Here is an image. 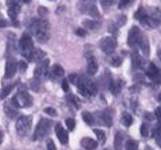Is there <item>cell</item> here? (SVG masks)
Wrapping results in <instances>:
<instances>
[{
	"mask_svg": "<svg viewBox=\"0 0 161 150\" xmlns=\"http://www.w3.org/2000/svg\"><path fill=\"white\" fill-rule=\"evenodd\" d=\"M141 36H142V35H141V31H140L138 27H132V28H130L129 35H128V44H129V47H132V48L137 47L138 43H140Z\"/></svg>",
	"mask_w": 161,
	"mask_h": 150,
	"instance_id": "cell-8",
	"label": "cell"
},
{
	"mask_svg": "<svg viewBox=\"0 0 161 150\" xmlns=\"http://www.w3.org/2000/svg\"><path fill=\"white\" fill-rule=\"evenodd\" d=\"M145 16H147V12L144 11V8H138L137 12L134 13V18L137 19V20H141V19H144Z\"/></svg>",
	"mask_w": 161,
	"mask_h": 150,
	"instance_id": "cell-31",
	"label": "cell"
},
{
	"mask_svg": "<svg viewBox=\"0 0 161 150\" xmlns=\"http://www.w3.org/2000/svg\"><path fill=\"white\" fill-rule=\"evenodd\" d=\"M110 63H112L114 67H118L119 64H121V58L117 56V55H113V58L110 59Z\"/></svg>",
	"mask_w": 161,
	"mask_h": 150,
	"instance_id": "cell-35",
	"label": "cell"
},
{
	"mask_svg": "<svg viewBox=\"0 0 161 150\" xmlns=\"http://www.w3.org/2000/svg\"><path fill=\"white\" fill-rule=\"evenodd\" d=\"M20 2H22V0H7L8 15L11 19H15L18 16V13L20 11Z\"/></svg>",
	"mask_w": 161,
	"mask_h": 150,
	"instance_id": "cell-11",
	"label": "cell"
},
{
	"mask_svg": "<svg viewBox=\"0 0 161 150\" xmlns=\"http://www.w3.org/2000/svg\"><path fill=\"white\" fill-rule=\"evenodd\" d=\"M125 149L126 150H138V143L133 141V139H130V141H128L126 145H125Z\"/></svg>",
	"mask_w": 161,
	"mask_h": 150,
	"instance_id": "cell-28",
	"label": "cell"
},
{
	"mask_svg": "<svg viewBox=\"0 0 161 150\" xmlns=\"http://www.w3.org/2000/svg\"><path fill=\"white\" fill-rule=\"evenodd\" d=\"M83 2H93V0H83Z\"/></svg>",
	"mask_w": 161,
	"mask_h": 150,
	"instance_id": "cell-51",
	"label": "cell"
},
{
	"mask_svg": "<svg viewBox=\"0 0 161 150\" xmlns=\"http://www.w3.org/2000/svg\"><path fill=\"white\" fill-rule=\"evenodd\" d=\"M50 127H51V121L50 119H44L42 118L38 123L36 130H35V134H34V139H42L44 138L48 134L50 131Z\"/></svg>",
	"mask_w": 161,
	"mask_h": 150,
	"instance_id": "cell-6",
	"label": "cell"
},
{
	"mask_svg": "<svg viewBox=\"0 0 161 150\" xmlns=\"http://www.w3.org/2000/svg\"><path fill=\"white\" fill-rule=\"evenodd\" d=\"M82 9L85 11V13H89V15H92V16H95V18L99 16L98 9H97V7H95L94 4H89L87 7H85V8H82Z\"/></svg>",
	"mask_w": 161,
	"mask_h": 150,
	"instance_id": "cell-24",
	"label": "cell"
},
{
	"mask_svg": "<svg viewBox=\"0 0 161 150\" xmlns=\"http://www.w3.org/2000/svg\"><path fill=\"white\" fill-rule=\"evenodd\" d=\"M62 88L64 90V91H69V82L66 81V79L62 82Z\"/></svg>",
	"mask_w": 161,
	"mask_h": 150,
	"instance_id": "cell-46",
	"label": "cell"
},
{
	"mask_svg": "<svg viewBox=\"0 0 161 150\" xmlns=\"http://www.w3.org/2000/svg\"><path fill=\"white\" fill-rule=\"evenodd\" d=\"M141 136H142V137H148L149 136V126H148V123H142V125H141Z\"/></svg>",
	"mask_w": 161,
	"mask_h": 150,
	"instance_id": "cell-33",
	"label": "cell"
},
{
	"mask_svg": "<svg viewBox=\"0 0 161 150\" xmlns=\"http://www.w3.org/2000/svg\"><path fill=\"white\" fill-rule=\"evenodd\" d=\"M12 88H14V84H9V86L4 87V88L2 90V93H0V99H4L6 97H8V94L12 91Z\"/></svg>",
	"mask_w": 161,
	"mask_h": 150,
	"instance_id": "cell-27",
	"label": "cell"
},
{
	"mask_svg": "<svg viewBox=\"0 0 161 150\" xmlns=\"http://www.w3.org/2000/svg\"><path fill=\"white\" fill-rule=\"evenodd\" d=\"M82 118H83V121L89 125V126H93V125L95 123L94 115H93V114H90L89 111H83V113H82Z\"/></svg>",
	"mask_w": 161,
	"mask_h": 150,
	"instance_id": "cell-26",
	"label": "cell"
},
{
	"mask_svg": "<svg viewBox=\"0 0 161 150\" xmlns=\"http://www.w3.org/2000/svg\"><path fill=\"white\" fill-rule=\"evenodd\" d=\"M78 86V90L79 93L82 94L83 97H92V95H95L97 94V83H95L93 79L90 78H86V77H78L77 79V83Z\"/></svg>",
	"mask_w": 161,
	"mask_h": 150,
	"instance_id": "cell-2",
	"label": "cell"
},
{
	"mask_svg": "<svg viewBox=\"0 0 161 150\" xmlns=\"http://www.w3.org/2000/svg\"><path fill=\"white\" fill-rule=\"evenodd\" d=\"M51 79H54V81H58V79H62L63 75H64V70L59 66V64H55V66H53L51 68Z\"/></svg>",
	"mask_w": 161,
	"mask_h": 150,
	"instance_id": "cell-14",
	"label": "cell"
},
{
	"mask_svg": "<svg viewBox=\"0 0 161 150\" xmlns=\"http://www.w3.org/2000/svg\"><path fill=\"white\" fill-rule=\"evenodd\" d=\"M133 2H134V0H119V3H118V8H119V9H125V8H128V7H129Z\"/></svg>",
	"mask_w": 161,
	"mask_h": 150,
	"instance_id": "cell-30",
	"label": "cell"
},
{
	"mask_svg": "<svg viewBox=\"0 0 161 150\" xmlns=\"http://www.w3.org/2000/svg\"><path fill=\"white\" fill-rule=\"evenodd\" d=\"M43 59H44V51H42V50H39V48H34L31 55H30V58H28V61L39 63L40 61H43Z\"/></svg>",
	"mask_w": 161,
	"mask_h": 150,
	"instance_id": "cell-16",
	"label": "cell"
},
{
	"mask_svg": "<svg viewBox=\"0 0 161 150\" xmlns=\"http://www.w3.org/2000/svg\"><path fill=\"white\" fill-rule=\"evenodd\" d=\"M80 145H82V147H85L86 150H94L97 147V141H94L93 138H89V137H85L80 139Z\"/></svg>",
	"mask_w": 161,
	"mask_h": 150,
	"instance_id": "cell-15",
	"label": "cell"
},
{
	"mask_svg": "<svg viewBox=\"0 0 161 150\" xmlns=\"http://www.w3.org/2000/svg\"><path fill=\"white\" fill-rule=\"evenodd\" d=\"M47 150H57V146H55V143L53 139H48L47 142Z\"/></svg>",
	"mask_w": 161,
	"mask_h": 150,
	"instance_id": "cell-40",
	"label": "cell"
},
{
	"mask_svg": "<svg viewBox=\"0 0 161 150\" xmlns=\"http://www.w3.org/2000/svg\"><path fill=\"white\" fill-rule=\"evenodd\" d=\"M55 133H57V137L59 138V142L62 145H66L69 141V134H67V130H64V127L62 126L60 123L55 125Z\"/></svg>",
	"mask_w": 161,
	"mask_h": 150,
	"instance_id": "cell-13",
	"label": "cell"
},
{
	"mask_svg": "<svg viewBox=\"0 0 161 150\" xmlns=\"http://www.w3.org/2000/svg\"><path fill=\"white\" fill-rule=\"evenodd\" d=\"M97 70H98V64L95 62V59L93 56H89L87 58V72L90 75H94L97 72Z\"/></svg>",
	"mask_w": 161,
	"mask_h": 150,
	"instance_id": "cell-20",
	"label": "cell"
},
{
	"mask_svg": "<svg viewBox=\"0 0 161 150\" xmlns=\"http://www.w3.org/2000/svg\"><path fill=\"white\" fill-rule=\"evenodd\" d=\"M94 133H95V136H97V138L99 139V141L101 142H105V141H106V136H105V133L102 131V130H99V129H95L94 130Z\"/></svg>",
	"mask_w": 161,
	"mask_h": 150,
	"instance_id": "cell-29",
	"label": "cell"
},
{
	"mask_svg": "<svg viewBox=\"0 0 161 150\" xmlns=\"http://www.w3.org/2000/svg\"><path fill=\"white\" fill-rule=\"evenodd\" d=\"M3 142V133H2V130H0V145H2Z\"/></svg>",
	"mask_w": 161,
	"mask_h": 150,
	"instance_id": "cell-49",
	"label": "cell"
},
{
	"mask_svg": "<svg viewBox=\"0 0 161 150\" xmlns=\"http://www.w3.org/2000/svg\"><path fill=\"white\" fill-rule=\"evenodd\" d=\"M153 130H154V131H153V137H154V138H157V143L160 145V126L154 127Z\"/></svg>",
	"mask_w": 161,
	"mask_h": 150,
	"instance_id": "cell-37",
	"label": "cell"
},
{
	"mask_svg": "<svg viewBox=\"0 0 161 150\" xmlns=\"http://www.w3.org/2000/svg\"><path fill=\"white\" fill-rule=\"evenodd\" d=\"M22 2H24V3H30L31 0H22Z\"/></svg>",
	"mask_w": 161,
	"mask_h": 150,
	"instance_id": "cell-50",
	"label": "cell"
},
{
	"mask_svg": "<svg viewBox=\"0 0 161 150\" xmlns=\"http://www.w3.org/2000/svg\"><path fill=\"white\" fill-rule=\"evenodd\" d=\"M48 66H50L48 59H43L42 62H39L36 68H35V79L40 81V79L46 78L47 74H48Z\"/></svg>",
	"mask_w": 161,
	"mask_h": 150,
	"instance_id": "cell-7",
	"label": "cell"
},
{
	"mask_svg": "<svg viewBox=\"0 0 161 150\" xmlns=\"http://www.w3.org/2000/svg\"><path fill=\"white\" fill-rule=\"evenodd\" d=\"M75 34H77L78 36H82V38L86 36V31H85V29H80V28H78L77 31H75Z\"/></svg>",
	"mask_w": 161,
	"mask_h": 150,
	"instance_id": "cell-43",
	"label": "cell"
},
{
	"mask_svg": "<svg viewBox=\"0 0 161 150\" xmlns=\"http://www.w3.org/2000/svg\"><path fill=\"white\" fill-rule=\"evenodd\" d=\"M156 117H157V121H160V107L156 109Z\"/></svg>",
	"mask_w": 161,
	"mask_h": 150,
	"instance_id": "cell-47",
	"label": "cell"
},
{
	"mask_svg": "<svg viewBox=\"0 0 161 150\" xmlns=\"http://www.w3.org/2000/svg\"><path fill=\"white\" fill-rule=\"evenodd\" d=\"M132 61H133V68H142L144 67V59L140 56L138 52H133V56H132Z\"/></svg>",
	"mask_w": 161,
	"mask_h": 150,
	"instance_id": "cell-22",
	"label": "cell"
},
{
	"mask_svg": "<svg viewBox=\"0 0 161 150\" xmlns=\"http://www.w3.org/2000/svg\"><path fill=\"white\" fill-rule=\"evenodd\" d=\"M7 22L6 20H0V27H7Z\"/></svg>",
	"mask_w": 161,
	"mask_h": 150,
	"instance_id": "cell-48",
	"label": "cell"
},
{
	"mask_svg": "<svg viewBox=\"0 0 161 150\" xmlns=\"http://www.w3.org/2000/svg\"><path fill=\"white\" fill-rule=\"evenodd\" d=\"M106 150H109V149H106Z\"/></svg>",
	"mask_w": 161,
	"mask_h": 150,
	"instance_id": "cell-52",
	"label": "cell"
},
{
	"mask_svg": "<svg viewBox=\"0 0 161 150\" xmlns=\"http://www.w3.org/2000/svg\"><path fill=\"white\" fill-rule=\"evenodd\" d=\"M16 70H18L16 61L12 59V58H9L8 61H7V63H6V74H4V77H6L7 79L12 78L14 75H15V72H16Z\"/></svg>",
	"mask_w": 161,
	"mask_h": 150,
	"instance_id": "cell-12",
	"label": "cell"
},
{
	"mask_svg": "<svg viewBox=\"0 0 161 150\" xmlns=\"http://www.w3.org/2000/svg\"><path fill=\"white\" fill-rule=\"evenodd\" d=\"M38 11H39V15H40V16H44V15L47 13V9L44 8V7H40V8L38 9Z\"/></svg>",
	"mask_w": 161,
	"mask_h": 150,
	"instance_id": "cell-45",
	"label": "cell"
},
{
	"mask_svg": "<svg viewBox=\"0 0 161 150\" xmlns=\"http://www.w3.org/2000/svg\"><path fill=\"white\" fill-rule=\"evenodd\" d=\"M97 118H98V123H101V125H103V126H108V127H110L112 126V114H110V111L109 110H103V111H98L97 114Z\"/></svg>",
	"mask_w": 161,
	"mask_h": 150,
	"instance_id": "cell-10",
	"label": "cell"
},
{
	"mask_svg": "<svg viewBox=\"0 0 161 150\" xmlns=\"http://www.w3.org/2000/svg\"><path fill=\"white\" fill-rule=\"evenodd\" d=\"M32 126V117L31 115H23L16 121V133L20 137H26L30 129Z\"/></svg>",
	"mask_w": 161,
	"mask_h": 150,
	"instance_id": "cell-3",
	"label": "cell"
},
{
	"mask_svg": "<svg viewBox=\"0 0 161 150\" xmlns=\"http://www.w3.org/2000/svg\"><path fill=\"white\" fill-rule=\"evenodd\" d=\"M4 113H6V115H7L9 119L16 118V115H18V110H16V107H12L9 103L4 104Z\"/></svg>",
	"mask_w": 161,
	"mask_h": 150,
	"instance_id": "cell-21",
	"label": "cell"
},
{
	"mask_svg": "<svg viewBox=\"0 0 161 150\" xmlns=\"http://www.w3.org/2000/svg\"><path fill=\"white\" fill-rule=\"evenodd\" d=\"M67 101H69V103H73L75 109H78V107H79V102H78L77 97H74V95H70V97H67Z\"/></svg>",
	"mask_w": 161,
	"mask_h": 150,
	"instance_id": "cell-34",
	"label": "cell"
},
{
	"mask_svg": "<svg viewBox=\"0 0 161 150\" xmlns=\"http://www.w3.org/2000/svg\"><path fill=\"white\" fill-rule=\"evenodd\" d=\"M117 0H101V3H102V6L105 7H110L112 4H114Z\"/></svg>",
	"mask_w": 161,
	"mask_h": 150,
	"instance_id": "cell-39",
	"label": "cell"
},
{
	"mask_svg": "<svg viewBox=\"0 0 161 150\" xmlns=\"http://www.w3.org/2000/svg\"><path fill=\"white\" fill-rule=\"evenodd\" d=\"M66 125H67V127L70 129V130H74V127H75V121L73 118H67L66 119Z\"/></svg>",
	"mask_w": 161,
	"mask_h": 150,
	"instance_id": "cell-36",
	"label": "cell"
},
{
	"mask_svg": "<svg viewBox=\"0 0 161 150\" xmlns=\"http://www.w3.org/2000/svg\"><path fill=\"white\" fill-rule=\"evenodd\" d=\"M125 22H126V16H125V15H122V16H119V19H118L117 26H122V24H125Z\"/></svg>",
	"mask_w": 161,
	"mask_h": 150,
	"instance_id": "cell-42",
	"label": "cell"
},
{
	"mask_svg": "<svg viewBox=\"0 0 161 150\" xmlns=\"http://www.w3.org/2000/svg\"><path fill=\"white\" fill-rule=\"evenodd\" d=\"M12 104L16 109H22V107H28L32 104V98L27 91H19L16 95L12 99Z\"/></svg>",
	"mask_w": 161,
	"mask_h": 150,
	"instance_id": "cell-4",
	"label": "cell"
},
{
	"mask_svg": "<svg viewBox=\"0 0 161 150\" xmlns=\"http://www.w3.org/2000/svg\"><path fill=\"white\" fill-rule=\"evenodd\" d=\"M147 75H148L150 79H158V75H160L158 67L156 66L154 63H150L149 66H148V70H147Z\"/></svg>",
	"mask_w": 161,
	"mask_h": 150,
	"instance_id": "cell-18",
	"label": "cell"
},
{
	"mask_svg": "<svg viewBox=\"0 0 161 150\" xmlns=\"http://www.w3.org/2000/svg\"><path fill=\"white\" fill-rule=\"evenodd\" d=\"M30 31H31L35 38L38 39L40 43H44L48 40V23L44 19H32L30 23Z\"/></svg>",
	"mask_w": 161,
	"mask_h": 150,
	"instance_id": "cell-1",
	"label": "cell"
},
{
	"mask_svg": "<svg viewBox=\"0 0 161 150\" xmlns=\"http://www.w3.org/2000/svg\"><path fill=\"white\" fill-rule=\"evenodd\" d=\"M77 79H78V75L77 74H71V75H70V82L77 83Z\"/></svg>",
	"mask_w": 161,
	"mask_h": 150,
	"instance_id": "cell-44",
	"label": "cell"
},
{
	"mask_svg": "<svg viewBox=\"0 0 161 150\" xmlns=\"http://www.w3.org/2000/svg\"><path fill=\"white\" fill-rule=\"evenodd\" d=\"M99 47L105 54L110 55L114 52L115 47H117V42H115V39H113V38H103L102 40L99 42Z\"/></svg>",
	"mask_w": 161,
	"mask_h": 150,
	"instance_id": "cell-9",
	"label": "cell"
},
{
	"mask_svg": "<svg viewBox=\"0 0 161 150\" xmlns=\"http://www.w3.org/2000/svg\"><path fill=\"white\" fill-rule=\"evenodd\" d=\"M19 64V70H20V71H22V72H24V71H26V70H27V63L26 62H19L18 63Z\"/></svg>",
	"mask_w": 161,
	"mask_h": 150,
	"instance_id": "cell-41",
	"label": "cell"
},
{
	"mask_svg": "<svg viewBox=\"0 0 161 150\" xmlns=\"http://www.w3.org/2000/svg\"><path fill=\"white\" fill-rule=\"evenodd\" d=\"M121 122H122V125H124V126L129 127L130 125L133 123V117L130 115L129 113H124L122 115H121Z\"/></svg>",
	"mask_w": 161,
	"mask_h": 150,
	"instance_id": "cell-25",
	"label": "cell"
},
{
	"mask_svg": "<svg viewBox=\"0 0 161 150\" xmlns=\"http://www.w3.org/2000/svg\"><path fill=\"white\" fill-rule=\"evenodd\" d=\"M138 46L141 48V51H142V54L145 55V56H148L149 52H150V47H149V40H148L147 36H141Z\"/></svg>",
	"mask_w": 161,
	"mask_h": 150,
	"instance_id": "cell-17",
	"label": "cell"
},
{
	"mask_svg": "<svg viewBox=\"0 0 161 150\" xmlns=\"http://www.w3.org/2000/svg\"><path fill=\"white\" fill-rule=\"evenodd\" d=\"M124 86V82L121 81V79H118V81H110L109 83V87H110V91H112L113 94H118L121 91V88H122Z\"/></svg>",
	"mask_w": 161,
	"mask_h": 150,
	"instance_id": "cell-19",
	"label": "cell"
},
{
	"mask_svg": "<svg viewBox=\"0 0 161 150\" xmlns=\"http://www.w3.org/2000/svg\"><path fill=\"white\" fill-rule=\"evenodd\" d=\"M122 145H124V136L121 133H117L115 134V138H114V149L122 150Z\"/></svg>",
	"mask_w": 161,
	"mask_h": 150,
	"instance_id": "cell-23",
	"label": "cell"
},
{
	"mask_svg": "<svg viewBox=\"0 0 161 150\" xmlns=\"http://www.w3.org/2000/svg\"><path fill=\"white\" fill-rule=\"evenodd\" d=\"M19 48H20V52H22L23 56L28 59L34 50L32 39L30 36V34H23V36L20 38V40H19Z\"/></svg>",
	"mask_w": 161,
	"mask_h": 150,
	"instance_id": "cell-5",
	"label": "cell"
},
{
	"mask_svg": "<svg viewBox=\"0 0 161 150\" xmlns=\"http://www.w3.org/2000/svg\"><path fill=\"white\" fill-rule=\"evenodd\" d=\"M44 113L48 114V115H51V117H55V115H57V111H55L53 107H46V109H44Z\"/></svg>",
	"mask_w": 161,
	"mask_h": 150,
	"instance_id": "cell-38",
	"label": "cell"
},
{
	"mask_svg": "<svg viewBox=\"0 0 161 150\" xmlns=\"http://www.w3.org/2000/svg\"><path fill=\"white\" fill-rule=\"evenodd\" d=\"M83 26L86 27V28L94 29V28L98 27V24H97V22H94V20H85V22H83Z\"/></svg>",
	"mask_w": 161,
	"mask_h": 150,
	"instance_id": "cell-32",
	"label": "cell"
}]
</instances>
